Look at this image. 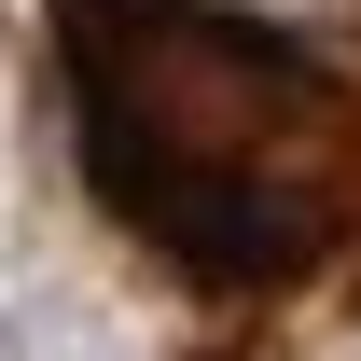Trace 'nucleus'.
<instances>
[{
	"mask_svg": "<svg viewBox=\"0 0 361 361\" xmlns=\"http://www.w3.org/2000/svg\"><path fill=\"white\" fill-rule=\"evenodd\" d=\"M56 84L97 209L209 292H292L361 223V111L223 0H56Z\"/></svg>",
	"mask_w": 361,
	"mask_h": 361,
	"instance_id": "f257e3e1",
	"label": "nucleus"
}]
</instances>
